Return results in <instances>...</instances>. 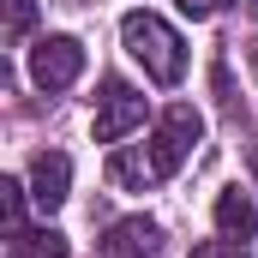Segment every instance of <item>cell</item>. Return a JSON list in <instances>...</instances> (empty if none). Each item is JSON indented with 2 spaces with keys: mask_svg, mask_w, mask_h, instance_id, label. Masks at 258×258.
<instances>
[{
  "mask_svg": "<svg viewBox=\"0 0 258 258\" xmlns=\"http://www.w3.org/2000/svg\"><path fill=\"white\" fill-rule=\"evenodd\" d=\"M66 192H72V162L60 150H42L30 162V198H36V210H60Z\"/></svg>",
  "mask_w": 258,
  "mask_h": 258,
  "instance_id": "obj_6",
  "label": "cell"
},
{
  "mask_svg": "<svg viewBox=\"0 0 258 258\" xmlns=\"http://www.w3.org/2000/svg\"><path fill=\"white\" fill-rule=\"evenodd\" d=\"M84 72V42L78 36H42L36 48H30V78H36V90H66L72 78Z\"/></svg>",
  "mask_w": 258,
  "mask_h": 258,
  "instance_id": "obj_4",
  "label": "cell"
},
{
  "mask_svg": "<svg viewBox=\"0 0 258 258\" xmlns=\"http://www.w3.org/2000/svg\"><path fill=\"white\" fill-rule=\"evenodd\" d=\"M252 72H258V42H252Z\"/></svg>",
  "mask_w": 258,
  "mask_h": 258,
  "instance_id": "obj_15",
  "label": "cell"
},
{
  "mask_svg": "<svg viewBox=\"0 0 258 258\" xmlns=\"http://www.w3.org/2000/svg\"><path fill=\"white\" fill-rule=\"evenodd\" d=\"M162 132H174L180 144H198V138H204V120H198V108L174 102V108H162Z\"/></svg>",
  "mask_w": 258,
  "mask_h": 258,
  "instance_id": "obj_9",
  "label": "cell"
},
{
  "mask_svg": "<svg viewBox=\"0 0 258 258\" xmlns=\"http://www.w3.org/2000/svg\"><path fill=\"white\" fill-rule=\"evenodd\" d=\"M36 24V0H6V42H18Z\"/></svg>",
  "mask_w": 258,
  "mask_h": 258,
  "instance_id": "obj_11",
  "label": "cell"
},
{
  "mask_svg": "<svg viewBox=\"0 0 258 258\" xmlns=\"http://www.w3.org/2000/svg\"><path fill=\"white\" fill-rule=\"evenodd\" d=\"M216 228H222V240H246L258 228V204L240 186H228V192H216Z\"/></svg>",
  "mask_w": 258,
  "mask_h": 258,
  "instance_id": "obj_7",
  "label": "cell"
},
{
  "mask_svg": "<svg viewBox=\"0 0 258 258\" xmlns=\"http://www.w3.org/2000/svg\"><path fill=\"white\" fill-rule=\"evenodd\" d=\"M12 258H66V234L60 228H18L12 234Z\"/></svg>",
  "mask_w": 258,
  "mask_h": 258,
  "instance_id": "obj_8",
  "label": "cell"
},
{
  "mask_svg": "<svg viewBox=\"0 0 258 258\" xmlns=\"http://www.w3.org/2000/svg\"><path fill=\"white\" fill-rule=\"evenodd\" d=\"M246 168H252V180H258V144H252V150H246Z\"/></svg>",
  "mask_w": 258,
  "mask_h": 258,
  "instance_id": "obj_14",
  "label": "cell"
},
{
  "mask_svg": "<svg viewBox=\"0 0 258 258\" xmlns=\"http://www.w3.org/2000/svg\"><path fill=\"white\" fill-rule=\"evenodd\" d=\"M0 210H6V234L24 228V186L18 180H0Z\"/></svg>",
  "mask_w": 258,
  "mask_h": 258,
  "instance_id": "obj_10",
  "label": "cell"
},
{
  "mask_svg": "<svg viewBox=\"0 0 258 258\" xmlns=\"http://www.w3.org/2000/svg\"><path fill=\"white\" fill-rule=\"evenodd\" d=\"M174 6H180L186 18H216V12H222L228 0H174Z\"/></svg>",
  "mask_w": 258,
  "mask_h": 258,
  "instance_id": "obj_13",
  "label": "cell"
},
{
  "mask_svg": "<svg viewBox=\"0 0 258 258\" xmlns=\"http://www.w3.org/2000/svg\"><path fill=\"white\" fill-rule=\"evenodd\" d=\"M120 42H126V54L144 66L156 84H180V78H186V42H180L156 12H126V18H120Z\"/></svg>",
  "mask_w": 258,
  "mask_h": 258,
  "instance_id": "obj_1",
  "label": "cell"
},
{
  "mask_svg": "<svg viewBox=\"0 0 258 258\" xmlns=\"http://www.w3.org/2000/svg\"><path fill=\"white\" fill-rule=\"evenodd\" d=\"M138 126H144V96L132 90L126 78H102V96H96V144H120Z\"/></svg>",
  "mask_w": 258,
  "mask_h": 258,
  "instance_id": "obj_3",
  "label": "cell"
},
{
  "mask_svg": "<svg viewBox=\"0 0 258 258\" xmlns=\"http://www.w3.org/2000/svg\"><path fill=\"white\" fill-rule=\"evenodd\" d=\"M186 150H192V144H180L174 132L156 126V138H144V144H120V150L108 156V180L126 186V192H150V186H162V180L186 162Z\"/></svg>",
  "mask_w": 258,
  "mask_h": 258,
  "instance_id": "obj_2",
  "label": "cell"
},
{
  "mask_svg": "<svg viewBox=\"0 0 258 258\" xmlns=\"http://www.w3.org/2000/svg\"><path fill=\"white\" fill-rule=\"evenodd\" d=\"M156 246H162V228L150 216H120L102 234V258H156Z\"/></svg>",
  "mask_w": 258,
  "mask_h": 258,
  "instance_id": "obj_5",
  "label": "cell"
},
{
  "mask_svg": "<svg viewBox=\"0 0 258 258\" xmlns=\"http://www.w3.org/2000/svg\"><path fill=\"white\" fill-rule=\"evenodd\" d=\"M192 258H246V240H204L192 246Z\"/></svg>",
  "mask_w": 258,
  "mask_h": 258,
  "instance_id": "obj_12",
  "label": "cell"
}]
</instances>
